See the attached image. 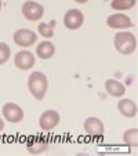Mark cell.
<instances>
[{
  "mask_svg": "<svg viewBox=\"0 0 138 156\" xmlns=\"http://www.w3.org/2000/svg\"><path fill=\"white\" fill-rule=\"evenodd\" d=\"M0 9H2V0H0Z\"/></svg>",
  "mask_w": 138,
  "mask_h": 156,
  "instance_id": "cell-21",
  "label": "cell"
},
{
  "mask_svg": "<svg viewBox=\"0 0 138 156\" xmlns=\"http://www.w3.org/2000/svg\"><path fill=\"white\" fill-rule=\"evenodd\" d=\"M54 28H55V21H50L48 24H39L37 30L43 37L50 39L54 36Z\"/></svg>",
  "mask_w": 138,
  "mask_h": 156,
  "instance_id": "cell-17",
  "label": "cell"
},
{
  "mask_svg": "<svg viewBox=\"0 0 138 156\" xmlns=\"http://www.w3.org/2000/svg\"><path fill=\"white\" fill-rule=\"evenodd\" d=\"M14 41L17 46L21 47H29L37 41V35L30 29H18L14 33Z\"/></svg>",
  "mask_w": 138,
  "mask_h": 156,
  "instance_id": "cell-6",
  "label": "cell"
},
{
  "mask_svg": "<svg viewBox=\"0 0 138 156\" xmlns=\"http://www.w3.org/2000/svg\"><path fill=\"white\" fill-rule=\"evenodd\" d=\"M3 129H4V122H3V119L0 118V131H2Z\"/></svg>",
  "mask_w": 138,
  "mask_h": 156,
  "instance_id": "cell-19",
  "label": "cell"
},
{
  "mask_svg": "<svg viewBox=\"0 0 138 156\" xmlns=\"http://www.w3.org/2000/svg\"><path fill=\"white\" fill-rule=\"evenodd\" d=\"M76 3H86V2H88V0H75Z\"/></svg>",
  "mask_w": 138,
  "mask_h": 156,
  "instance_id": "cell-20",
  "label": "cell"
},
{
  "mask_svg": "<svg viewBox=\"0 0 138 156\" xmlns=\"http://www.w3.org/2000/svg\"><path fill=\"white\" fill-rule=\"evenodd\" d=\"M35 61H36L35 55L28 50L18 51L14 57L15 66H17L18 69H21V71H28V69H30L33 65H35Z\"/></svg>",
  "mask_w": 138,
  "mask_h": 156,
  "instance_id": "cell-8",
  "label": "cell"
},
{
  "mask_svg": "<svg viewBox=\"0 0 138 156\" xmlns=\"http://www.w3.org/2000/svg\"><path fill=\"white\" fill-rule=\"evenodd\" d=\"M105 90L112 97H123L124 93H126V87L120 82L113 79H108L105 82Z\"/></svg>",
  "mask_w": 138,
  "mask_h": 156,
  "instance_id": "cell-12",
  "label": "cell"
},
{
  "mask_svg": "<svg viewBox=\"0 0 138 156\" xmlns=\"http://www.w3.org/2000/svg\"><path fill=\"white\" fill-rule=\"evenodd\" d=\"M36 54L41 59H48L55 54V46L51 41H41L36 47Z\"/></svg>",
  "mask_w": 138,
  "mask_h": 156,
  "instance_id": "cell-13",
  "label": "cell"
},
{
  "mask_svg": "<svg viewBox=\"0 0 138 156\" xmlns=\"http://www.w3.org/2000/svg\"><path fill=\"white\" fill-rule=\"evenodd\" d=\"M10 55H11V48L9 47V44L6 43H0V65L6 64L7 61H9Z\"/></svg>",
  "mask_w": 138,
  "mask_h": 156,
  "instance_id": "cell-18",
  "label": "cell"
},
{
  "mask_svg": "<svg viewBox=\"0 0 138 156\" xmlns=\"http://www.w3.org/2000/svg\"><path fill=\"white\" fill-rule=\"evenodd\" d=\"M123 141L129 147H137L138 145V130L137 129H129L123 134Z\"/></svg>",
  "mask_w": 138,
  "mask_h": 156,
  "instance_id": "cell-16",
  "label": "cell"
},
{
  "mask_svg": "<svg viewBox=\"0 0 138 156\" xmlns=\"http://www.w3.org/2000/svg\"><path fill=\"white\" fill-rule=\"evenodd\" d=\"M22 14L27 20L35 22V21L41 20L44 14V7L41 4L36 3V2H25L22 4Z\"/></svg>",
  "mask_w": 138,
  "mask_h": 156,
  "instance_id": "cell-5",
  "label": "cell"
},
{
  "mask_svg": "<svg viewBox=\"0 0 138 156\" xmlns=\"http://www.w3.org/2000/svg\"><path fill=\"white\" fill-rule=\"evenodd\" d=\"M106 24L109 28H113V29H126V28H131L134 25L130 20V17H127L126 14L109 15L108 20H106Z\"/></svg>",
  "mask_w": 138,
  "mask_h": 156,
  "instance_id": "cell-9",
  "label": "cell"
},
{
  "mask_svg": "<svg viewBox=\"0 0 138 156\" xmlns=\"http://www.w3.org/2000/svg\"><path fill=\"white\" fill-rule=\"evenodd\" d=\"M84 130L91 137H102L104 136V123L98 118H88L84 122Z\"/></svg>",
  "mask_w": 138,
  "mask_h": 156,
  "instance_id": "cell-10",
  "label": "cell"
},
{
  "mask_svg": "<svg viewBox=\"0 0 138 156\" xmlns=\"http://www.w3.org/2000/svg\"><path fill=\"white\" fill-rule=\"evenodd\" d=\"M3 116L9 123H19L22 119H24V111L19 105L14 102H7L3 105Z\"/></svg>",
  "mask_w": 138,
  "mask_h": 156,
  "instance_id": "cell-4",
  "label": "cell"
},
{
  "mask_svg": "<svg viewBox=\"0 0 138 156\" xmlns=\"http://www.w3.org/2000/svg\"><path fill=\"white\" fill-rule=\"evenodd\" d=\"M135 3H137V0H112L111 7L118 11H126V10L133 9Z\"/></svg>",
  "mask_w": 138,
  "mask_h": 156,
  "instance_id": "cell-15",
  "label": "cell"
},
{
  "mask_svg": "<svg viewBox=\"0 0 138 156\" xmlns=\"http://www.w3.org/2000/svg\"><path fill=\"white\" fill-rule=\"evenodd\" d=\"M84 22V15L80 10L77 9H71L68 10L64 15V25L71 30H76Z\"/></svg>",
  "mask_w": 138,
  "mask_h": 156,
  "instance_id": "cell-3",
  "label": "cell"
},
{
  "mask_svg": "<svg viewBox=\"0 0 138 156\" xmlns=\"http://www.w3.org/2000/svg\"><path fill=\"white\" fill-rule=\"evenodd\" d=\"M47 87H48V80L46 77V75L41 73V72L36 71L33 73H30V76L28 77V88H29L30 94L37 101H41L46 97Z\"/></svg>",
  "mask_w": 138,
  "mask_h": 156,
  "instance_id": "cell-1",
  "label": "cell"
},
{
  "mask_svg": "<svg viewBox=\"0 0 138 156\" xmlns=\"http://www.w3.org/2000/svg\"><path fill=\"white\" fill-rule=\"evenodd\" d=\"M113 43H115L116 51H119L120 54H124V55H129V54L134 53L135 48H137V39L130 32L116 33L113 39Z\"/></svg>",
  "mask_w": 138,
  "mask_h": 156,
  "instance_id": "cell-2",
  "label": "cell"
},
{
  "mask_svg": "<svg viewBox=\"0 0 138 156\" xmlns=\"http://www.w3.org/2000/svg\"><path fill=\"white\" fill-rule=\"evenodd\" d=\"M104 2H109V0H104Z\"/></svg>",
  "mask_w": 138,
  "mask_h": 156,
  "instance_id": "cell-22",
  "label": "cell"
},
{
  "mask_svg": "<svg viewBox=\"0 0 138 156\" xmlns=\"http://www.w3.org/2000/svg\"><path fill=\"white\" fill-rule=\"evenodd\" d=\"M59 123V113L57 111H46L41 113L40 119H39V126L41 127V130L44 131H50L54 127H57Z\"/></svg>",
  "mask_w": 138,
  "mask_h": 156,
  "instance_id": "cell-7",
  "label": "cell"
},
{
  "mask_svg": "<svg viewBox=\"0 0 138 156\" xmlns=\"http://www.w3.org/2000/svg\"><path fill=\"white\" fill-rule=\"evenodd\" d=\"M48 148V142L43 138H32L27 145V149L33 155H39V153L44 152Z\"/></svg>",
  "mask_w": 138,
  "mask_h": 156,
  "instance_id": "cell-14",
  "label": "cell"
},
{
  "mask_svg": "<svg viewBox=\"0 0 138 156\" xmlns=\"http://www.w3.org/2000/svg\"><path fill=\"white\" fill-rule=\"evenodd\" d=\"M118 109L119 112L123 116H126V118H134L137 115V105H135L134 101L129 100V98H124V100L119 101Z\"/></svg>",
  "mask_w": 138,
  "mask_h": 156,
  "instance_id": "cell-11",
  "label": "cell"
}]
</instances>
